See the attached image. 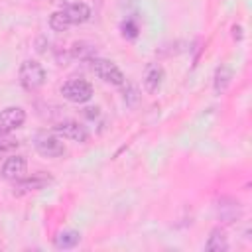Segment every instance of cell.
Masks as SVG:
<instances>
[{"instance_id": "obj_1", "label": "cell", "mask_w": 252, "mask_h": 252, "mask_svg": "<svg viewBox=\"0 0 252 252\" xmlns=\"http://www.w3.org/2000/svg\"><path fill=\"white\" fill-rule=\"evenodd\" d=\"M91 69H93V73H94L98 79H102V81H104V83H108V85L122 87V85L126 83L124 73H122V71L118 69V65H116V63H112L110 59L93 57V59H91Z\"/></svg>"}, {"instance_id": "obj_2", "label": "cell", "mask_w": 252, "mask_h": 252, "mask_svg": "<svg viewBox=\"0 0 252 252\" xmlns=\"http://www.w3.org/2000/svg\"><path fill=\"white\" fill-rule=\"evenodd\" d=\"M18 77H20V83L26 91L33 93L37 91L43 83H45V71L43 67L33 61V59H26L22 65H20V71H18Z\"/></svg>"}, {"instance_id": "obj_3", "label": "cell", "mask_w": 252, "mask_h": 252, "mask_svg": "<svg viewBox=\"0 0 252 252\" xmlns=\"http://www.w3.org/2000/svg\"><path fill=\"white\" fill-rule=\"evenodd\" d=\"M61 94L69 102L83 104V102L91 100V96H93V85L89 81H85V79H69V81H65L61 85Z\"/></svg>"}, {"instance_id": "obj_4", "label": "cell", "mask_w": 252, "mask_h": 252, "mask_svg": "<svg viewBox=\"0 0 252 252\" xmlns=\"http://www.w3.org/2000/svg\"><path fill=\"white\" fill-rule=\"evenodd\" d=\"M33 146H35V150H37L41 156H45V158H59V156L65 154V146H63V142H61L57 136L47 134V132H39V134H35V138H33Z\"/></svg>"}, {"instance_id": "obj_5", "label": "cell", "mask_w": 252, "mask_h": 252, "mask_svg": "<svg viewBox=\"0 0 252 252\" xmlns=\"http://www.w3.org/2000/svg\"><path fill=\"white\" fill-rule=\"evenodd\" d=\"M14 195H26V193H32V191H39L43 189L45 185L51 183V175H45L43 171L39 173H33L32 177H22L20 181H14Z\"/></svg>"}, {"instance_id": "obj_6", "label": "cell", "mask_w": 252, "mask_h": 252, "mask_svg": "<svg viewBox=\"0 0 252 252\" xmlns=\"http://www.w3.org/2000/svg\"><path fill=\"white\" fill-rule=\"evenodd\" d=\"M0 173L8 181H20L28 173V161H26V158L24 156H12V158H8L2 163Z\"/></svg>"}, {"instance_id": "obj_7", "label": "cell", "mask_w": 252, "mask_h": 252, "mask_svg": "<svg viewBox=\"0 0 252 252\" xmlns=\"http://www.w3.org/2000/svg\"><path fill=\"white\" fill-rule=\"evenodd\" d=\"M53 132L65 140H73V142H87L89 132L85 130V126H81L75 120H63L57 126H53Z\"/></svg>"}, {"instance_id": "obj_8", "label": "cell", "mask_w": 252, "mask_h": 252, "mask_svg": "<svg viewBox=\"0 0 252 252\" xmlns=\"http://www.w3.org/2000/svg\"><path fill=\"white\" fill-rule=\"evenodd\" d=\"M26 122V112L20 106H8L0 112V132L10 134L12 130L20 128Z\"/></svg>"}, {"instance_id": "obj_9", "label": "cell", "mask_w": 252, "mask_h": 252, "mask_svg": "<svg viewBox=\"0 0 252 252\" xmlns=\"http://www.w3.org/2000/svg\"><path fill=\"white\" fill-rule=\"evenodd\" d=\"M163 77H165V73H163L161 65H159V63H150V65L146 67L144 79H142L146 93H148V94H156V93L161 89V85H163Z\"/></svg>"}, {"instance_id": "obj_10", "label": "cell", "mask_w": 252, "mask_h": 252, "mask_svg": "<svg viewBox=\"0 0 252 252\" xmlns=\"http://www.w3.org/2000/svg\"><path fill=\"white\" fill-rule=\"evenodd\" d=\"M65 16L69 18L71 26H79V24H85L89 18H91V8L83 2H75V4H69L63 8Z\"/></svg>"}, {"instance_id": "obj_11", "label": "cell", "mask_w": 252, "mask_h": 252, "mask_svg": "<svg viewBox=\"0 0 252 252\" xmlns=\"http://www.w3.org/2000/svg\"><path fill=\"white\" fill-rule=\"evenodd\" d=\"M242 215L240 211V203L238 201H232V199H220L219 201V219L222 222H234L238 217Z\"/></svg>"}, {"instance_id": "obj_12", "label": "cell", "mask_w": 252, "mask_h": 252, "mask_svg": "<svg viewBox=\"0 0 252 252\" xmlns=\"http://www.w3.org/2000/svg\"><path fill=\"white\" fill-rule=\"evenodd\" d=\"M81 240V234L77 230H63L55 236V248L59 250H69V248H75Z\"/></svg>"}, {"instance_id": "obj_13", "label": "cell", "mask_w": 252, "mask_h": 252, "mask_svg": "<svg viewBox=\"0 0 252 252\" xmlns=\"http://www.w3.org/2000/svg\"><path fill=\"white\" fill-rule=\"evenodd\" d=\"M205 248H207L209 252H222V250H226L228 244H226L224 230H222V228H215V230L211 232V236H209Z\"/></svg>"}, {"instance_id": "obj_14", "label": "cell", "mask_w": 252, "mask_h": 252, "mask_svg": "<svg viewBox=\"0 0 252 252\" xmlns=\"http://www.w3.org/2000/svg\"><path fill=\"white\" fill-rule=\"evenodd\" d=\"M230 79H232V71L226 65H220L217 69V73H215V93L217 94L224 93L228 89V85H230Z\"/></svg>"}, {"instance_id": "obj_15", "label": "cell", "mask_w": 252, "mask_h": 252, "mask_svg": "<svg viewBox=\"0 0 252 252\" xmlns=\"http://www.w3.org/2000/svg\"><path fill=\"white\" fill-rule=\"evenodd\" d=\"M71 55L77 59H93L94 57V45H91L89 41H77L71 47Z\"/></svg>"}, {"instance_id": "obj_16", "label": "cell", "mask_w": 252, "mask_h": 252, "mask_svg": "<svg viewBox=\"0 0 252 252\" xmlns=\"http://www.w3.org/2000/svg\"><path fill=\"white\" fill-rule=\"evenodd\" d=\"M49 26H51V30H55V32H65V30L71 28V22H69V18L65 16V12L59 10V12L51 14V18H49Z\"/></svg>"}, {"instance_id": "obj_17", "label": "cell", "mask_w": 252, "mask_h": 252, "mask_svg": "<svg viewBox=\"0 0 252 252\" xmlns=\"http://www.w3.org/2000/svg\"><path fill=\"white\" fill-rule=\"evenodd\" d=\"M18 148V140L8 136L6 132H0V152H12Z\"/></svg>"}, {"instance_id": "obj_18", "label": "cell", "mask_w": 252, "mask_h": 252, "mask_svg": "<svg viewBox=\"0 0 252 252\" xmlns=\"http://www.w3.org/2000/svg\"><path fill=\"white\" fill-rule=\"evenodd\" d=\"M122 35L128 37V39H134V37L138 35V26H136L134 20H126V22L122 24Z\"/></svg>"}, {"instance_id": "obj_19", "label": "cell", "mask_w": 252, "mask_h": 252, "mask_svg": "<svg viewBox=\"0 0 252 252\" xmlns=\"http://www.w3.org/2000/svg\"><path fill=\"white\" fill-rule=\"evenodd\" d=\"M51 2H53V4H65L67 0H51Z\"/></svg>"}]
</instances>
